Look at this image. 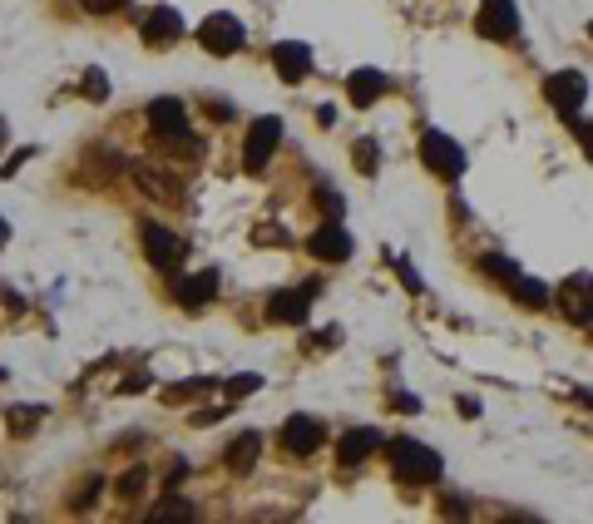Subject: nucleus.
<instances>
[{
    "label": "nucleus",
    "instance_id": "9b49d317",
    "mask_svg": "<svg viewBox=\"0 0 593 524\" xmlns=\"http://www.w3.org/2000/svg\"><path fill=\"white\" fill-rule=\"evenodd\" d=\"M178 35H184V16H178L174 5H159L143 16V45H154V50H164V45H174Z\"/></svg>",
    "mask_w": 593,
    "mask_h": 524
},
{
    "label": "nucleus",
    "instance_id": "423d86ee",
    "mask_svg": "<svg viewBox=\"0 0 593 524\" xmlns=\"http://www.w3.org/2000/svg\"><path fill=\"white\" fill-rule=\"evenodd\" d=\"M198 45L208 55H238L243 50V26H238L233 16H208L198 26Z\"/></svg>",
    "mask_w": 593,
    "mask_h": 524
},
{
    "label": "nucleus",
    "instance_id": "4be33fe9",
    "mask_svg": "<svg viewBox=\"0 0 593 524\" xmlns=\"http://www.w3.org/2000/svg\"><path fill=\"white\" fill-rule=\"evenodd\" d=\"M143 485H149V475H143V465H134V470L124 475V480H119V495L134 499V495H143Z\"/></svg>",
    "mask_w": 593,
    "mask_h": 524
},
{
    "label": "nucleus",
    "instance_id": "c756f323",
    "mask_svg": "<svg viewBox=\"0 0 593 524\" xmlns=\"http://www.w3.org/2000/svg\"><path fill=\"white\" fill-rule=\"evenodd\" d=\"M143 386H149V376H143V371H139V376H129V381H124V386H119V391H124V396H134V391H143Z\"/></svg>",
    "mask_w": 593,
    "mask_h": 524
},
{
    "label": "nucleus",
    "instance_id": "412c9836",
    "mask_svg": "<svg viewBox=\"0 0 593 524\" xmlns=\"http://www.w3.org/2000/svg\"><path fill=\"white\" fill-rule=\"evenodd\" d=\"M480 267H485V277H500V283H514L519 267L510 258H500V252H490V258H480Z\"/></svg>",
    "mask_w": 593,
    "mask_h": 524
},
{
    "label": "nucleus",
    "instance_id": "72a5a7b5",
    "mask_svg": "<svg viewBox=\"0 0 593 524\" xmlns=\"http://www.w3.org/2000/svg\"><path fill=\"white\" fill-rule=\"evenodd\" d=\"M0 381H5V371H0Z\"/></svg>",
    "mask_w": 593,
    "mask_h": 524
},
{
    "label": "nucleus",
    "instance_id": "9d476101",
    "mask_svg": "<svg viewBox=\"0 0 593 524\" xmlns=\"http://www.w3.org/2000/svg\"><path fill=\"white\" fill-rule=\"evenodd\" d=\"M188 124V104L184 100H174V94H164V100H154L149 104V129H154V139H178Z\"/></svg>",
    "mask_w": 593,
    "mask_h": 524
},
{
    "label": "nucleus",
    "instance_id": "ddd939ff",
    "mask_svg": "<svg viewBox=\"0 0 593 524\" xmlns=\"http://www.w3.org/2000/svg\"><path fill=\"white\" fill-rule=\"evenodd\" d=\"M213 297H217V273L213 267L208 273H193V277H178V287H174V302H184L188 312H203Z\"/></svg>",
    "mask_w": 593,
    "mask_h": 524
},
{
    "label": "nucleus",
    "instance_id": "cd10ccee",
    "mask_svg": "<svg viewBox=\"0 0 593 524\" xmlns=\"http://www.w3.org/2000/svg\"><path fill=\"white\" fill-rule=\"evenodd\" d=\"M119 5H124V0H84V10H90V16H114Z\"/></svg>",
    "mask_w": 593,
    "mask_h": 524
},
{
    "label": "nucleus",
    "instance_id": "c85d7f7f",
    "mask_svg": "<svg viewBox=\"0 0 593 524\" xmlns=\"http://www.w3.org/2000/svg\"><path fill=\"white\" fill-rule=\"evenodd\" d=\"M100 490H104V480H90V485H84V490H79L75 509H90V505H94V495H100Z\"/></svg>",
    "mask_w": 593,
    "mask_h": 524
},
{
    "label": "nucleus",
    "instance_id": "bb28decb",
    "mask_svg": "<svg viewBox=\"0 0 593 524\" xmlns=\"http://www.w3.org/2000/svg\"><path fill=\"white\" fill-rule=\"evenodd\" d=\"M149 519H193V509L188 505H159Z\"/></svg>",
    "mask_w": 593,
    "mask_h": 524
},
{
    "label": "nucleus",
    "instance_id": "dca6fc26",
    "mask_svg": "<svg viewBox=\"0 0 593 524\" xmlns=\"http://www.w3.org/2000/svg\"><path fill=\"white\" fill-rule=\"evenodd\" d=\"M272 65L287 84H297V80H307V70H312V50L297 45V40H282V45H272Z\"/></svg>",
    "mask_w": 593,
    "mask_h": 524
},
{
    "label": "nucleus",
    "instance_id": "6e6552de",
    "mask_svg": "<svg viewBox=\"0 0 593 524\" xmlns=\"http://www.w3.org/2000/svg\"><path fill=\"white\" fill-rule=\"evenodd\" d=\"M312 297H317V283H307V287H297V292H277V297L268 302V316H272L277 326H297V322H307Z\"/></svg>",
    "mask_w": 593,
    "mask_h": 524
},
{
    "label": "nucleus",
    "instance_id": "aec40b11",
    "mask_svg": "<svg viewBox=\"0 0 593 524\" xmlns=\"http://www.w3.org/2000/svg\"><path fill=\"white\" fill-rule=\"evenodd\" d=\"M351 164H356V174H376L381 168V154H376V139H356L351 144Z\"/></svg>",
    "mask_w": 593,
    "mask_h": 524
},
{
    "label": "nucleus",
    "instance_id": "a211bd4d",
    "mask_svg": "<svg viewBox=\"0 0 593 524\" xmlns=\"http://www.w3.org/2000/svg\"><path fill=\"white\" fill-rule=\"evenodd\" d=\"M258 455H262V435H258V431H243L233 445H228V470H233V475H248L252 465H258Z\"/></svg>",
    "mask_w": 593,
    "mask_h": 524
},
{
    "label": "nucleus",
    "instance_id": "b1692460",
    "mask_svg": "<svg viewBox=\"0 0 593 524\" xmlns=\"http://www.w3.org/2000/svg\"><path fill=\"white\" fill-rule=\"evenodd\" d=\"M258 386H262V376L243 371V376H233V381H228V396H248V391H258Z\"/></svg>",
    "mask_w": 593,
    "mask_h": 524
},
{
    "label": "nucleus",
    "instance_id": "a878e982",
    "mask_svg": "<svg viewBox=\"0 0 593 524\" xmlns=\"http://www.w3.org/2000/svg\"><path fill=\"white\" fill-rule=\"evenodd\" d=\"M84 94H90V100H104V94H109V80L100 75V70H90V75H84Z\"/></svg>",
    "mask_w": 593,
    "mask_h": 524
},
{
    "label": "nucleus",
    "instance_id": "6ab92c4d",
    "mask_svg": "<svg viewBox=\"0 0 593 524\" xmlns=\"http://www.w3.org/2000/svg\"><path fill=\"white\" fill-rule=\"evenodd\" d=\"M510 292H514V302H519V307H529V312L549 307V287H544L539 277H514Z\"/></svg>",
    "mask_w": 593,
    "mask_h": 524
},
{
    "label": "nucleus",
    "instance_id": "39448f33",
    "mask_svg": "<svg viewBox=\"0 0 593 524\" xmlns=\"http://www.w3.org/2000/svg\"><path fill=\"white\" fill-rule=\"evenodd\" d=\"M475 30L485 35V40H514L519 35V10H514V0H485L480 5V16H475Z\"/></svg>",
    "mask_w": 593,
    "mask_h": 524
},
{
    "label": "nucleus",
    "instance_id": "7c9ffc66",
    "mask_svg": "<svg viewBox=\"0 0 593 524\" xmlns=\"http://www.w3.org/2000/svg\"><path fill=\"white\" fill-rule=\"evenodd\" d=\"M208 114L217 119V124H223V119H233V104H228V100H217V104H208Z\"/></svg>",
    "mask_w": 593,
    "mask_h": 524
},
{
    "label": "nucleus",
    "instance_id": "2f4dec72",
    "mask_svg": "<svg viewBox=\"0 0 593 524\" xmlns=\"http://www.w3.org/2000/svg\"><path fill=\"white\" fill-rule=\"evenodd\" d=\"M578 134H584V154H588V164H593V124H578Z\"/></svg>",
    "mask_w": 593,
    "mask_h": 524
},
{
    "label": "nucleus",
    "instance_id": "4468645a",
    "mask_svg": "<svg viewBox=\"0 0 593 524\" xmlns=\"http://www.w3.org/2000/svg\"><path fill=\"white\" fill-rule=\"evenodd\" d=\"M322 441H326V435H322V425L312 421V416H292V421L282 425V445L292 450V455H317Z\"/></svg>",
    "mask_w": 593,
    "mask_h": 524
},
{
    "label": "nucleus",
    "instance_id": "f8f14e48",
    "mask_svg": "<svg viewBox=\"0 0 593 524\" xmlns=\"http://www.w3.org/2000/svg\"><path fill=\"white\" fill-rule=\"evenodd\" d=\"M381 445H386L381 431H371V425H351V431L342 435V445H336V460H342V465H361V460L376 455Z\"/></svg>",
    "mask_w": 593,
    "mask_h": 524
},
{
    "label": "nucleus",
    "instance_id": "7ed1b4c3",
    "mask_svg": "<svg viewBox=\"0 0 593 524\" xmlns=\"http://www.w3.org/2000/svg\"><path fill=\"white\" fill-rule=\"evenodd\" d=\"M420 158H426V168H430V174H440V178H460V174H465V149H460L450 134H440V129H430L426 139H420Z\"/></svg>",
    "mask_w": 593,
    "mask_h": 524
},
{
    "label": "nucleus",
    "instance_id": "2eb2a0df",
    "mask_svg": "<svg viewBox=\"0 0 593 524\" xmlns=\"http://www.w3.org/2000/svg\"><path fill=\"white\" fill-rule=\"evenodd\" d=\"M143 252H149L154 267H174L178 258H184V242L168 233V228H159V223H143Z\"/></svg>",
    "mask_w": 593,
    "mask_h": 524
},
{
    "label": "nucleus",
    "instance_id": "f03ea898",
    "mask_svg": "<svg viewBox=\"0 0 593 524\" xmlns=\"http://www.w3.org/2000/svg\"><path fill=\"white\" fill-rule=\"evenodd\" d=\"M544 100L554 104V114H559V119H568V124H574L578 104L588 100V80L578 75V70H554V75L544 80Z\"/></svg>",
    "mask_w": 593,
    "mask_h": 524
},
{
    "label": "nucleus",
    "instance_id": "20e7f679",
    "mask_svg": "<svg viewBox=\"0 0 593 524\" xmlns=\"http://www.w3.org/2000/svg\"><path fill=\"white\" fill-rule=\"evenodd\" d=\"M277 144H282V119L262 114L258 124L248 129V144H243V168H248V174H262V168H268V158L277 154Z\"/></svg>",
    "mask_w": 593,
    "mask_h": 524
},
{
    "label": "nucleus",
    "instance_id": "f257e3e1",
    "mask_svg": "<svg viewBox=\"0 0 593 524\" xmlns=\"http://www.w3.org/2000/svg\"><path fill=\"white\" fill-rule=\"evenodd\" d=\"M386 455H391V465L401 480H416V485H435L440 480V455H435L430 445H420V441H410V435H401V441H391L386 445Z\"/></svg>",
    "mask_w": 593,
    "mask_h": 524
},
{
    "label": "nucleus",
    "instance_id": "393cba45",
    "mask_svg": "<svg viewBox=\"0 0 593 524\" xmlns=\"http://www.w3.org/2000/svg\"><path fill=\"white\" fill-rule=\"evenodd\" d=\"M317 203H322V213H326V218H342V209H346L342 193H332V188H317Z\"/></svg>",
    "mask_w": 593,
    "mask_h": 524
},
{
    "label": "nucleus",
    "instance_id": "f3484780",
    "mask_svg": "<svg viewBox=\"0 0 593 524\" xmlns=\"http://www.w3.org/2000/svg\"><path fill=\"white\" fill-rule=\"evenodd\" d=\"M381 94H386V75H381V70H351V75H346V100L356 109H371Z\"/></svg>",
    "mask_w": 593,
    "mask_h": 524
},
{
    "label": "nucleus",
    "instance_id": "5701e85b",
    "mask_svg": "<svg viewBox=\"0 0 593 524\" xmlns=\"http://www.w3.org/2000/svg\"><path fill=\"white\" fill-rule=\"evenodd\" d=\"M35 421H40V411H35V406H16V411H10V431H35Z\"/></svg>",
    "mask_w": 593,
    "mask_h": 524
},
{
    "label": "nucleus",
    "instance_id": "473e14b6",
    "mask_svg": "<svg viewBox=\"0 0 593 524\" xmlns=\"http://www.w3.org/2000/svg\"><path fill=\"white\" fill-rule=\"evenodd\" d=\"M5 238H10V233H5V223H0V242H5Z\"/></svg>",
    "mask_w": 593,
    "mask_h": 524
},
{
    "label": "nucleus",
    "instance_id": "0eeeda50",
    "mask_svg": "<svg viewBox=\"0 0 593 524\" xmlns=\"http://www.w3.org/2000/svg\"><path fill=\"white\" fill-rule=\"evenodd\" d=\"M559 312H564L574 326H588V322H593V277H588V273H574V277L559 287Z\"/></svg>",
    "mask_w": 593,
    "mask_h": 524
},
{
    "label": "nucleus",
    "instance_id": "1a4fd4ad",
    "mask_svg": "<svg viewBox=\"0 0 593 524\" xmlns=\"http://www.w3.org/2000/svg\"><path fill=\"white\" fill-rule=\"evenodd\" d=\"M307 248H312V258H322V262H346L351 258V233L336 218H326L317 233L307 238Z\"/></svg>",
    "mask_w": 593,
    "mask_h": 524
}]
</instances>
